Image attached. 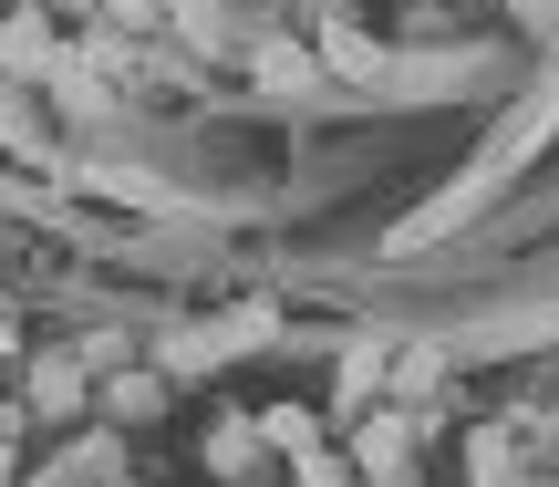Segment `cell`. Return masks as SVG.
Listing matches in <instances>:
<instances>
[{
  "mask_svg": "<svg viewBox=\"0 0 559 487\" xmlns=\"http://www.w3.org/2000/svg\"><path fill=\"white\" fill-rule=\"evenodd\" d=\"M21 405H32L41 426H83V415H94V373H83V353H62V343L21 353Z\"/></svg>",
  "mask_w": 559,
  "mask_h": 487,
  "instance_id": "cell-1",
  "label": "cell"
},
{
  "mask_svg": "<svg viewBox=\"0 0 559 487\" xmlns=\"http://www.w3.org/2000/svg\"><path fill=\"white\" fill-rule=\"evenodd\" d=\"M0 73H21V83H62V73H73V52H62V21L21 0V11L0 21Z\"/></svg>",
  "mask_w": 559,
  "mask_h": 487,
  "instance_id": "cell-2",
  "label": "cell"
},
{
  "mask_svg": "<svg viewBox=\"0 0 559 487\" xmlns=\"http://www.w3.org/2000/svg\"><path fill=\"white\" fill-rule=\"evenodd\" d=\"M94 415H104V426H156V415H166V373L156 364L104 373V384H94Z\"/></svg>",
  "mask_w": 559,
  "mask_h": 487,
  "instance_id": "cell-3",
  "label": "cell"
},
{
  "mask_svg": "<svg viewBox=\"0 0 559 487\" xmlns=\"http://www.w3.org/2000/svg\"><path fill=\"white\" fill-rule=\"evenodd\" d=\"M260 467H270L260 415H218V426H207V477H260Z\"/></svg>",
  "mask_w": 559,
  "mask_h": 487,
  "instance_id": "cell-4",
  "label": "cell"
},
{
  "mask_svg": "<svg viewBox=\"0 0 559 487\" xmlns=\"http://www.w3.org/2000/svg\"><path fill=\"white\" fill-rule=\"evenodd\" d=\"M260 436H270V456H290V467H311V456L332 447V426H321L311 405H260Z\"/></svg>",
  "mask_w": 559,
  "mask_h": 487,
  "instance_id": "cell-5",
  "label": "cell"
},
{
  "mask_svg": "<svg viewBox=\"0 0 559 487\" xmlns=\"http://www.w3.org/2000/svg\"><path fill=\"white\" fill-rule=\"evenodd\" d=\"M177 0H104V32H156Z\"/></svg>",
  "mask_w": 559,
  "mask_h": 487,
  "instance_id": "cell-6",
  "label": "cell"
},
{
  "mask_svg": "<svg viewBox=\"0 0 559 487\" xmlns=\"http://www.w3.org/2000/svg\"><path fill=\"white\" fill-rule=\"evenodd\" d=\"M260 83H270V94H290V83H311V62H300L290 41H270V52H260Z\"/></svg>",
  "mask_w": 559,
  "mask_h": 487,
  "instance_id": "cell-7",
  "label": "cell"
},
{
  "mask_svg": "<svg viewBox=\"0 0 559 487\" xmlns=\"http://www.w3.org/2000/svg\"><path fill=\"white\" fill-rule=\"evenodd\" d=\"M166 21H177L187 41H218V0H177V11H166Z\"/></svg>",
  "mask_w": 559,
  "mask_h": 487,
  "instance_id": "cell-8",
  "label": "cell"
},
{
  "mask_svg": "<svg viewBox=\"0 0 559 487\" xmlns=\"http://www.w3.org/2000/svg\"><path fill=\"white\" fill-rule=\"evenodd\" d=\"M32 11H52L62 32H94V21H104V0H32Z\"/></svg>",
  "mask_w": 559,
  "mask_h": 487,
  "instance_id": "cell-9",
  "label": "cell"
},
{
  "mask_svg": "<svg viewBox=\"0 0 559 487\" xmlns=\"http://www.w3.org/2000/svg\"><path fill=\"white\" fill-rule=\"evenodd\" d=\"M290 477H300V487H353V467H342V456H332V447H321V456H311V467H290Z\"/></svg>",
  "mask_w": 559,
  "mask_h": 487,
  "instance_id": "cell-10",
  "label": "cell"
},
{
  "mask_svg": "<svg viewBox=\"0 0 559 487\" xmlns=\"http://www.w3.org/2000/svg\"><path fill=\"white\" fill-rule=\"evenodd\" d=\"M11 477H21V456H11V447H0V487H11Z\"/></svg>",
  "mask_w": 559,
  "mask_h": 487,
  "instance_id": "cell-11",
  "label": "cell"
},
{
  "mask_svg": "<svg viewBox=\"0 0 559 487\" xmlns=\"http://www.w3.org/2000/svg\"><path fill=\"white\" fill-rule=\"evenodd\" d=\"M104 487H145V477H104Z\"/></svg>",
  "mask_w": 559,
  "mask_h": 487,
  "instance_id": "cell-12",
  "label": "cell"
}]
</instances>
